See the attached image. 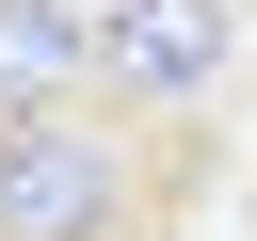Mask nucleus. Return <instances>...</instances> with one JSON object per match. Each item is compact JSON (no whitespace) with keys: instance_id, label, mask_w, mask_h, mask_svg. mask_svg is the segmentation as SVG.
<instances>
[{"instance_id":"nucleus-1","label":"nucleus","mask_w":257,"mask_h":241,"mask_svg":"<svg viewBox=\"0 0 257 241\" xmlns=\"http://www.w3.org/2000/svg\"><path fill=\"white\" fill-rule=\"evenodd\" d=\"M145 209H161V177L112 96L0 112V241H145Z\"/></svg>"},{"instance_id":"nucleus-2","label":"nucleus","mask_w":257,"mask_h":241,"mask_svg":"<svg viewBox=\"0 0 257 241\" xmlns=\"http://www.w3.org/2000/svg\"><path fill=\"white\" fill-rule=\"evenodd\" d=\"M241 64V0H96V96L112 112H177Z\"/></svg>"},{"instance_id":"nucleus-3","label":"nucleus","mask_w":257,"mask_h":241,"mask_svg":"<svg viewBox=\"0 0 257 241\" xmlns=\"http://www.w3.org/2000/svg\"><path fill=\"white\" fill-rule=\"evenodd\" d=\"M96 96V0H0V112Z\"/></svg>"}]
</instances>
